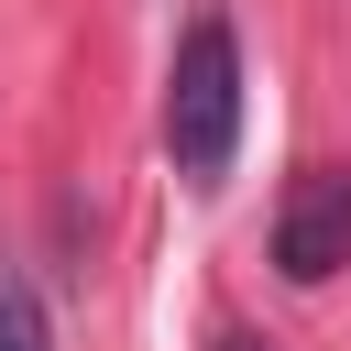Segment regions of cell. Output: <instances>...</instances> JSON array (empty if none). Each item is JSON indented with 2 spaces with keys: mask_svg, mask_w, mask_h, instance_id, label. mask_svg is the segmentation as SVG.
I'll return each instance as SVG.
<instances>
[{
  "mask_svg": "<svg viewBox=\"0 0 351 351\" xmlns=\"http://www.w3.org/2000/svg\"><path fill=\"white\" fill-rule=\"evenodd\" d=\"M230 143H241V33L219 11H197L176 33V66H165V154L186 186H219Z\"/></svg>",
  "mask_w": 351,
  "mask_h": 351,
  "instance_id": "cell-1",
  "label": "cell"
},
{
  "mask_svg": "<svg viewBox=\"0 0 351 351\" xmlns=\"http://www.w3.org/2000/svg\"><path fill=\"white\" fill-rule=\"evenodd\" d=\"M351 263V176L340 165H307L274 208V274L285 285H329Z\"/></svg>",
  "mask_w": 351,
  "mask_h": 351,
  "instance_id": "cell-2",
  "label": "cell"
},
{
  "mask_svg": "<svg viewBox=\"0 0 351 351\" xmlns=\"http://www.w3.org/2000/svg\"><path fill=\"white\" fill-rule=\"evenodd\" d=\"M0 351H44V296L22 274H0Z\"/></svg>",
  "mask_w": 351,
  "mask_h": 351,
  "instance_id": "cell-3",
  "label": "cell"
},
{
  "mask_svg": "<svg viewBox=\"0 0 351 351\" xmlns=\"http://www.w3.org/2000/svg\"><path fill=\"white\" fill-rule=\"evenodd\" d=\"M219 351H263V340H219Z\"/></svg>",
  "mask_w": 351,
  "mask_h": 351,
  "instance_id": "cell-4",
  "label": "cell"
}]
</instances>
